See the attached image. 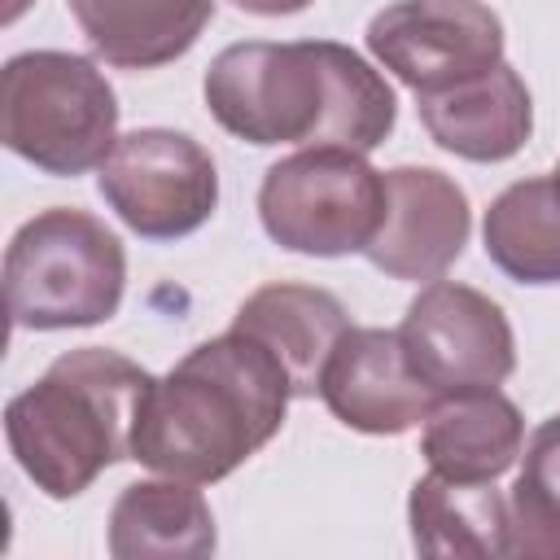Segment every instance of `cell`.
<instances>
[{
  "label": "cell",
  "instance_id": "1",
  "mask_svg": "<svg viewBox=\"0 0 560 560\" xmlns=\"http://www.w3.org/2000/svg\"><path fill=\"white\" fill-rule=\"evenodd\" d=\"M214 122L245 144H337L372 153L398 118L394 88L337 39H249L223 48L201 79Z\"/></svg>",
  "mask_w": 560,
  "mask_h": 560
},
{
  "label": "cell",
  "instance_id": "21",
  "mask_svg": "<svg viewBox=\"0 0 560 560\" xmlns=\"http://www.w3.org/2000/svg\"><path fill=\"white\" fill-rule=\"evenodd\" d=\"M232 4L245 13H258V18H284V13H302L311 0H232Z\"/></svg>",
  "mask_w": 560,
  "mask_h": 560
},
{
  "label": "cell",
  "instance_id": "12",
  "mask_svg": "<svg viewBox=\"0 0 560 560\" xmlns=\"http://www.w3.org/2000/svg\"><path fill=\"white\" fill-rule=\"evenodd\" d=\"M416 114L429 140L464 162H508L534 131L529 88L508 61L442 92L416 96Z\"/></svg>",
  "mask_w": 560,
  "mask_h": 560
},
{
  "label": "cell",
  "instance_id": "6",
  "mask_svg": "<svg viewBox=\"0 0 560 560\" xmlns=\"http://www.w3.org/2000/svg\"><path fill=\"white\" fill-rule=\"evenodd\" d=\"M258 219L262 232L289 254H363L385 219V171L368 166L354 149H298L267 166L258 184Z\"/></svg>",
  "mask_w": 560,
  "mask_h": 560
},
{
  "label": "cell",
  "instance_id": "18",
  "mask_svg": "<svg viewBox=\"0 0 560 560\" xmlns=\"http://www.w3.org/2000/svg\"><path fill=\"white\" fill-rule=\"evenodd\" d=\"M486 258L516 284H560V175L508 184L481 223Z\"/></svg>",
  "mask_w": 560,
  "mask_h": 560
},
{
  "label": "cell",
  "instance_id": "19",
  "mask_svg": "<svg viewBox=\"0 0 560 560\" xmlns=\"http://www.w3.org/2000/svg\"><path fill=\"white\" fill-rule=\"evenodd\" d=\"M503 556H547L560 560V508L529 490L521 477L508 490V529Z\"/></svg>",
  "mask_w": 560,
  "mask_h": 560
},
{
  "label": "cell",
  "instance_id": "3",
  "mask_svg": "<svg viewBox=\"0 0 560 560\" xmlns=\"http://www.w3.org/2000/svg\"><path fill=\"white\" fill-rule=\"evenodd\" d=\"M149 385L153 376L118 350H66L4 407V438L18 468L48 499L83 494L109 464L131 459Z\"/></svg>",
  "mask_w": 560,
  "mask_h": 560
},
{
  "label": "cell",
  "instance_id": "15",
  "mask_svg": "<svg viewBox=\"0 0 560 560\" xmlns=\"http://www.w3.org/2000/svg\"><path fill=\"white\" fill-rule=\"evenodd\" d=\"M92 52L118 70H158L184 57L206 22L214 0H66Z\"/></svg>",
  "mask_w": 560,
  "mask_h": 560
},
{
  "label": "cell",
  "instance_id": "9",
  "mask_svg": "<svg viewBox=\"0 0 560 560\" xmlns=\"http://www.w3.org/2000/svg\"><path fill=\"white\" fill-rule=\"evenodd\" d=\"M368 52L416 96L503 61V22L481 0H394L368 22Z\"/></svg>",
  "mask_w": 560,
  "mask_h": 560
},
{
  "label": "cell",
  "instance_id": "16",
  "mask_svg": "<svg viewBox=\"0 0 560 560\" xmlns=\"http://www.w3.org/2000/svg\"><path fill=\"white\" fill-rule=\"evenodd\" d=\"M214 542V512L192 481H131L109 508L114 560H201Z\"/></svg>",
  "mask_w": 560,
  "mask_h": 560
},
{
  "label": "cell",
  "instance_id": "7",
  "mask_svg": "<svg viewBox=\"0 0 560 560\" xmlns=\"http://www.w3.org/2000/svg\"><path fill=\"white\" fill-rule=\"evenodd\" d=\"M96 171L105 206L140 241L192 236L219 206L214 158L171 127H136L118 136L114 153Z\"/></svg>",
  "mask_w": 560,
  "mask_h": 560
},
{
  "label": "cell",
  "instance_id": "17",
  "mask_svg": "<svg viewBox=\"0 0 560 560\" xmlns=\"http://www.w3.org/2000/svg\"><path fill=\"white\" fill-rule=\"evenodd\" d=\"M407 525L420 556H503L508 494L494 481H455L429 468L411 486Z\"/></svg>",
  "mask_w": 560,
  "mask_h": 560
},
{
  "label": "cell",
  "instance_id": "2",
  "mask_svg": "<svg viewBox=\"0 0 560 560\" xmlns=\"http://www.w3.org/2000/svg\"><path fill=\"white\" fill-rule=\"evenodd\" d=\"M289 372L280 359L228 328L188 350L144 389L131 459L192 486L223 481L262 451L289 416Z\"/></svg>",
  "mask_w": 560,
  "mask_h": 560
},
{
  "label": "cell",
  "instance_id": "22",
  "mask_svg": "<svg viewBox=\"0 0 560 560\" xmlns=\"http://www.w3.org/2000/svg\"><path fill=\"white\" fill-rule=\"evenodd\" d=\"M26 4H31V0H9V13H4V22H13V18L26 9Z\"/></svg>",
  "mask_w": 560,
  "mask_h": 560
},
{
  "label": "cell",
  "instance_id": "4",
  "mask_svg": "<svg viewBox=\"0 0 560 560\" xmlns=\"http://www.w3.org/2000/svg\"><path fill=\"white\" fill-rule=\"evenodd\" d=\"M122 241L88 210H39L4 249V306L18 328L57 332L105 324L122 306Z\"/></svg>",
  "mask_w": 560,
  "mask_h": 560
},
{
  "label": "cell",
  "instance_id": "20",
  "mask_svg": "<svg viewBox=\"0 0 560 560\" xmlns=\"http://www.w3.org/2000/svg\"><path fill=\"white\" fill-rule=\"evenodd\" d=\"M521 481H525L529 490H538L547 503L560 508V416H547V420L529 433Z\"/></svg>",
  "mask_w": 560,
  "mask_h": 560
},
{
  "label": "cell",
  "instance_id": "13",
  "mask_svg": "<svg viewBox=\"0 0 560 560\" xmlns=\"http://www.w3.org/2000/svg\"><path fill=\"white\" fill-rule=\"evenodd\" d=\"M525 446V420L499 385L438 394L420 420V455L455 481H499Z\"/></svg>",
  "mask_w": 560,
  "mask_h": 560
},
{
  "label": "cell",
  "instance_id": "10",
  "mask_svg": "<svg viewBox=\"0 0 560 560\" xmlns=\"http://www.w3.org/2000/svg\"><path fill=\"white\" fill-rule=\"evenodd\" d=\"M472 232V210L464 188L438 166H394L385 171V219L363 258L389 280L429 284L442 280Z\"/></svg>",
  "mask_w": 560,
  "mask_h": 560
},
{
  "label": "cell",
  "instance_id": "23",
  "mask_svg": "<svg viewBox=\"0 0 560 560\" xmlns=\"http://www.w3.org/2000/svg\"><path fill=\"white\" fill-rule=\"evenodd\" d=\"M556 175H560V171H556Z\"/></svg>",
  "mask_w": 560,
  "mask_h": 560
},
{
  "label": "cell",
  "instance_id": "11",
  "mask_svg": "<svg viewBox=\"0 0 560 560\" xmlns=\"http://www.w3.org/2000/svg\"><path fill=\"white\" fill-rule=\"evenodd\" d=\"M319 398L346 429L372 438H398L429 416L438 394L411 368L398 328L350 324L324 363Z\"/></svg>",
  "mask_w": 560,
  "mask_h": 560
},
{
  "label": "cell",
  "instance_id": "5",
  "mask_svg": "<svg viewBox=\"0 0 560 560\" xmlns=\"http://www.w3.org/2000/svg\"><path fill=\"white\" fill-rule=\"evenodd\" d=\"M0 140L44 175H83L118 144V96L92 57L35 48L0 70Z\"/></svg>",
  "mask_w": 560,
  "mask_h": 560
},
{
  "label": "cell",
  "instance_id": "14",
  "mask_svg": "<svg viewBox=\"0 0 560 560\" xmlns=\"http://www.w3.org/2000/svg\"><path fill=\"white\" fill-rule=\"evenodd\" d=\"M232 328L262 341L280 359V368L289 372L293 398H311L319 394L324 363L341 341V332L350 328V315L328 289L280 280V284L254 289L241 302Z\"/></svg>",
  "mask_w": 560,
  "mask_h": 560
},
{
  "label": "cell",
  "instance_id": "8",
  "mask_svg": "<svg viewBox=\"0 0 560 560\" xmlns=\"http://www.w3.org/2000/svg\"><path fill=\"white\" fill-rule=\"evenodd\" d=\"M398 337L433 394L503 385L516 372V337L503 306L459 280H429L411 298Z\"/></svg>",
  "mask_w": 560,
  "mask_h": 560
}]
</instances>
